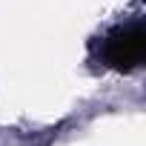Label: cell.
Masks as SVG:
<instances>
[{"label": "cell", "mask_w": 146, "mask_h": 146, "mask_svg": "<svg viewBox=\"0 0 146 146\" xmlns=\"http://www.w3.org/2000/svg\"><path fill=\"white\" fill-rule=\"evenodd\" d=\"M143 52H146V32H143L140 23H132V26L115 29L103 40L100 57H103L106 66L120 69V72H129V69H135L143 60Z\"/></svg>", "instance_id": "cell-1"}]
</instances>
